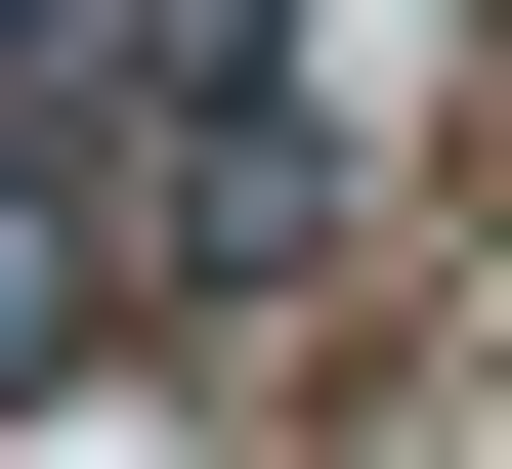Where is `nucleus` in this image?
I'll list each match as a JSON object with an SVG mask.
<instances>
[{
  "label": "nucleus",
  "instance_id": "1",
  "mask_svg": "<svg viewBox=\"0 0 512 469\" xmlns=\"http://www.w3.org/2000/svg\"><path fill=\"white\" fill-rule=\"evenodd\" d=\"M171 43H256V0H128V86H171Z\"/></svg>",
  "mask_w": 512,
  "mask_h": 469
}]
</instances>
